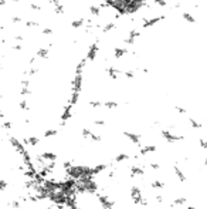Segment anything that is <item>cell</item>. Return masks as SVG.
<instances>
[{
	"mask_svg": "<svg viewBox=\"0 0 207 209\" xmlns=\"http://www.w3.org/2000/svg\"><path fill=\"white\" fill-rule=\"evenodd\" d=\"M160 134H162V137H163V139L168 141V142H170V144L183 141V135H176V134H173V132H170L169 130H162Z\"/></svg>",
	"mask_w": 207,
	"mask_h": 209,
	"instance_id": "obj_1",
	"label": "cell"
},
{
	"mask_svg": "<svg viewBox=\"0 0 207 209\" xmlns=\"http://www.w3.org/2000/svg\"><path fill=\"white\" fill-rule=\"evenodd\" d=\"M130 198H132L134 203H136V205L142 203V201H143V196H142V191H140V189L138 188V186H132V188H130Z\"/></svg>",
	"mask_w": 207,
	"mask_h": 209,
	"instance_id": "obj_2",
	"label": "cell"
},
{
	"mask_svg": "<svg viewBox=\"0 0 207 209\" xmlns=\"http://www.w3.org/2000/svg\"><path fill=\"white\" fill-rule=\"evenodd\" d=\"M9 141H10L11 147H13L16 151H17L20 155H23V154L26 152V148H24V144L23 142H20L17 138H14V137H9Z\"/></svg>",
	"mask_w": 207,
	"mask_h": 209,
	"instance_id": "obj_3",
	"label": "cell"
},
{
	"mask_svg": "<svg viewBox=\"0 0 207 209\" xmlns=\"http://www.w3.org/2000/svg\"><path fill=\"white\" fill-rule=\"evenodd\" d=\"M98 201H99V203H101V206L104 209H112L114 205H115V203H114V201H111L108 196L101 195V194H98Z\"/></svg>",
	"mask_w": 207,
	"mask_h": 209,
	"instance_id": "obj_4",
	"label": "cell"
},
{
	"mask_svg": "<svg viewBox=\"0 0 207 209\" xmlns=\"http://www.w3.org/2000/svg\"><path fill=\"white\" fill-rule=\"evenodd\" d=\"M81 134H82V137H84V138H89L91 141H94V142H101V139H102L101 135L94 134V132L89 131V130H87V128H84V130L81 131Z\"/></svg>",
	"mask_w": 207,
	"mask_h": 209,
	"instance_id": "obj_5",
	"label": "cell"
},
{
	"mask_svg": "<svg viewBox=\"0 0 207 209\" xmlns=\"http://www.w3.org/2000/svg\"><path fill=\"white\" fill-rule=\"evenodd\" d=\"M82 184H84L85 192H88V194H95L97 189H98V185H97V182H95L94 179H89V181L82 182Z\"/></svg>",
	"mask_w": 207,
	"mask_h": 209,
	"instance_id": "obj_6",
	"label": "cell"
},
{
	"mask_svg": "<svg viewBox=\"0 0 207 209\" xmlns=\"http://www.w3.org/2000/svg\"><path fill=\"white\" fill-rule=\"evenodd\" d=\"M130 169V177L135 178V177H143L145 175V169L142 165H132L129 168Z\"/></svg>",
	"mask_w": 207,
	"mask_h": 209,
	"instance_id": "obj_7",
	"label": "cell"
},
{
	"mask_svg": "<svg viewBox=\"0 0 207 209\" xmlns=\"http://www.w3.org/2000/svg\"><path fill=\"white\" fill-rule=\"evenodd\" d=\"M123 135H125V137H126V138L129 139L132 144H136V145H139V147L142 145V144H140V137L136 134V132H128V131H125V132H123Z\"/></svg>",
	"mask_w": 207,
	"mask_h": 209,
	"instance_id": "obj_8",
	"label": "cell"
},
{
	"mask_svg": "<svg viewBox=\"0 0 207 209\" xmlns=\"http://www.w3.org/2000/svg\"><path fill=\"white\" fill-rule=\"evenodd\" d=\"M156 145H145V147H140V155H146L149 152H155L156 151Z\"/></svg>",
	"mask_w": 207,
	"mask_h": 209,
	"instance_id": "obj_9",
	"label": "cell"
},
{
	"mask_svg": "<svg viewBox=\"0 0 207 209\" xmlns=\"http://www.w3.org/2000/svg\"><path fill=\"white\" fill-rule=\"evenodd\" d=\"M173 171H175V174H176V177H177V179H179L180 182H184L186 181V177H184V174L182 172V169H180L177 165H175V168H173Z\"/></svg>",
	"mask_w": 207,
	"mask_h": 209,
	"instance_id": "obj_10",
	"label": "cell"
},
{
	"mask_svg": "<svg viewBox=\"0 0 207 209\" xmlns=\"http://www.w3.org/2000/svg\"><path fill=\"white\" fill-rule=\"evenodd\" d=\"M43 158L46 161H57V155L54 152H48V151H44V152L41 154Z\"/></svg>",
	"mask_w": 207,
	"mask_h": 209,
	"instance_id": "obj_11",
	"label": "cell"
},
{
	"mask_svg": "<svg viewBox=\"0 0 207 209\" xmlns=\"http://www.w3.org/2000/svg\"><path fill=\"white\" fill-rule=\"evenodd\" d=\"M189 125L192 128H194V130H200L201 127H203V124L201 122H199V121L193 120V118H189Z\"/></svg>",
	"mask_w": 207,
	"mask_h": 209,
	"instance_id": "obj_12",
	"label": "cell"
},
{
	"mask_svg": "<svg viewBox=\"0 0 207 209\" xmlns=\"http://www.w3.org/2000/svg\"><path fill=\"white\" fill-rule=\"evenodd\" d=\"M106 168H108V165H105V164H98L97 167H94V174H95V175L101 174L102 171H105Z\"/></svg>",
	"mask_w": 207,
	"mask_h": 209,
	"instance_id": "obj_13",
	"label": "cell"
},
{
	"mask_svg": "<svg viewBox=\"0 0 207 209\" xmlns=\"http://www.w3.org/2000/svg\"><path fill=\"white\" fill-rule=\"evenodd\" d=\"M152 188L153 189H163V186H165V184L162 181H159V179H155V181H152Z\"/></svg>",
	"mask_w": 207,
	"mask_h": 209,
	"instance_id": "obj_14",
	"label": "cell"
},
{
	"mask_svg": "<svg viewBox=\"0 0 207 209\" xmlns=\"http://www.w3.org/2000/svg\"><path fill=\"white\" fill-rule=\"evenodd\" d=\"M130 156L129 155H126V154H119V155H116L115 156V162H123V161H126V160H129Z\"/></svg>",
	"mask_w": 207,
	"mask_h": 209,
	"instance_id": "obj_15",
	"label": "cell"
},
{
	"mask_svg": "<svg viewBox=\"0 0 207 209\" xmlns=\"http://www.w3.org/2000/svg\"><path fill=\"white\" fill-rule=\"evenodd\" d=\"M184 203H186V198H184V196L176 198L175 201H173V205H175V206H180V205H184Z\"/></svg>",
	"mask_w": 207,
	"mask_h": 209,
	"instance_id": "obj_16",
	"label": "cell"
},
{
	"mask_svg": "<svg viewBox=\"0 0 207 209\" xmlns=\"http://www.w3.org/2000/svg\"><path fill=\"white\" fill-rule=\"evenodd\" d=\"M57 130H47V131H44V138H50V137H56L57 135Z\"/></svg>",
	"mask_w": 207,
	"mask_h": 209,
	"instance_id": "obj_17",
	"label": "cell"
},
{
	"mask_svg": "<svg viewBox=\"0 0 207 209\" xmlns=\"http://www.w3.org/2000/svg\"><path fill=\"white\" fill-rule=\"evenodd\" d=\"M39 142H40V139L37 137H28V145L35 147V145H39Z\"/></svg>",
	"mask_w": 207,
	"mask_h": 209,
	"instance_id": "obj_18",
	"label": "cell"
},
{
	"mask_svg": "<svg viewBox=\"0 0 207 209\" xmlns=\"http://www.w3.org/2000/svg\"><path fill=\"white\" fill-rule=\"evenodd\" d=\"M9 206H11V208H14V209H20L21 208V199L20 201H10V202H9Z\"/></svg>",
	"mask_w": 207,
	"mask_h": 209,
	"instance_id": "obj_19",
	"label": "cell"
},
{
	"mask_svg": "<svg viewBox=\"0 0 207 209\" xmlns=\"http://www.w3.org/2000/svg\"><path fill=\"white\" fill-rule=\"evenodd\" d=\"M50 172H51V171H50L47 167H44V168H41V169H40V172H39V174L41 175L43 178H47V177H48V175H50Z\"/></svg>",
	"mask_w": 207,
	"mask_h": 209,
	"instance_id": "obj_20",
	"label": "cell"
},
{
	"mask_svg": "<svg viewBox=\"0 0 207 209\" xmlns=\"http://www.w3.org/2000/svg\"><path fill=\"white\" fill-rule=\"evenodd\" d=\"M11 127H13V122L11 121H3V128L4 130H11Z\"/></svg>",
	"mask_w": 207,
	"mask_h": 209,
	"instance_id": "obj_21",
	"label": "cell"
},
{
	"mask_svg": "<svg viewBox=\"0 0 207 209\" xmlns=\"http://www.w3.org/2000/svg\"><path fill=\"white\" fill-rule=\"evenodd\" d=\"M46 167L48 168V169L51 171V172H53V171H54V168H56V161H48V164H47Z\"/></svg>",
	"mask_w": 207,
	"mask_h": 209,
	"instance_id": "obj_22",
	"label": "cell"
},
{
	"mask_svg": "<svg viewBox=\"0 0 207 209\" xmlns=\"http://www.w3.org/2000/svg\"><path fill=\"white\" fill-rule=\"evenodd\" d=\"M0 189H2V191H6L7 189V181L6 179H0Z\"/></svg>",
	"mask_w": 207,
	"mask_h": 209,
	"instance_id": "obj_23",
	"label": "cell"
},
{
	"mask_svg": "<svg viewBox=\"0 0 207 209\" xmlns=\"http://www.w3.org/2000/svg\"><path fill=\"white\" fill-rule=\"evenodd\" d=\"M71 167H72V164H71L70 161H64V164H63V168H64V171H68Z\"/></svg>",
	"mask_w": 207,
	"mask_h": 209,
	"instance_id": "obj_24",
	"label": "cell"
},
{
	"mask_svg": "<svg viewBox=\"0 0 207 209\" xmlns=\"http://www.w3.org/2000/svg\"><path fill=\"white\" fill-rule=\"evenodd\" d=\"M94 124L97 125V127H104V125H105V121H102V120H97V121H94Z\"/></svg>",
	"mask_w": 207,
	"mask_h": 209,
	"instance_id": "obj_25",
	"label": "cell"
},
{
	"mask_svg": "<svg viewBox=\"0 0 207 209\" xmlns=\"http://www.w3.org/2000/svg\"><path fill=\"white\" fill-rule=\"evenodd\" d=\"M199 144H200V147L203 149H207V141H204V139H199Z\"/></svg>",
	"mask_w": 207,
	"mask_h": 209,
	"instance_id": "obj_26",
	"label": "cell"
},
{
	"mask_svg": "<svg viewBox=\"0 0 207 209\" xmlns=\"http://www.w3.org/2000/svg\"><path fill=\"white\" fill-rule=\"evenodd\" d=\"M151 168H152L153 171H159L160 165H159V164H156V162H152V164H151Z\"/></svg>",
	"mask_w": 207,
	"mask_h": 209,
	"instance_id": "obj_27",
	"label": "cell"
},
{
	"mask_svg": "<svg viewBox=\"0 0 207 209\" xmlns=\"http://www.w3.org/2000/svg\"><path fill=\"white\" fill-rule=\"evenodd\" d=\"M115 171H109V174H108V178H111V179H114L115 178Z\"/></svg>",
	"mask_w": 207,
	"mask_h": 209,
	"instance_id": "obj_28",
	"label": "cell"
},
{
	"mask_svg": "<svg viewBox=\"0 0 207 209\" xmlns=\"http://www.w3.org/2000/svg\"><path fill=\"white\" fill-rule=\"evenodd\" d=\"M156 201H158V202H162V201H163L162 195H156Z\"/></svg>",
	"mask_w": 207,
	"mask_h": 209,
	"instance_id": "obj_29",
	"label": "cell"
},
{
	"mask_svg": "<svg viewBox=\"0 0 207 209\" xmlns=\"http://www.w3.org/2000/svg\"><path fill=\"white\" fill-rule=\"evenodd\" d=\"M187 209H197V208H194V206H187Z\"/></svg>",
	"mask_w": 207,
	"mask_h": 209,
	"instance_id": "obj_30",
	"label": "cell"
},
{
	"mask_svg": "<svg viewBox=\"0 0 207 209\" xmlns=\"http://www.w3.org/2000/svg\"><path fill=\"white\" fill-rule=\"evenodd\" d=\"M204 165H206V167H207V158H206V160H204Z\"/></svg>",
	"mask_w": 207,
	"mask_h": 209,
	"instance_id": "obj_31",
	"label": "cell"
}]
</instances>
